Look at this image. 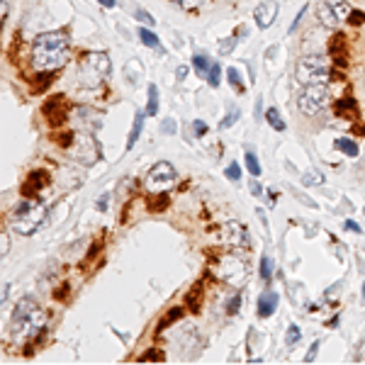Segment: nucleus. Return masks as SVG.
<instances>
[{"mask_svg":"<svg viewBox=\"0 0 365 365\" xmlns=\"http://www.w3.org/2000/svg\"><path fill=\"white\" fill-rule=\"evenodd\" d=\"M219 241L224 244V249H229V251H234V253L251 249L249 229L241 222H226V224L219 226Z\"/></svg>","mask_w":365,"mask_h":365,"instance_id":"nucleus-9","label":"nucleus"},{"mask_svg":"<svg viewBox=\"0 0 365 365\" xmlns=\"http://www.w3.org/2000/svg\"><path fill=\"white\" fill-rule=\"evenodd\" d=\"M299 336H302V334H299V329H297L295 324H290V326H287V336H285V343H287V346H295L297 341H299Z\"/></svg>","mask_w":365,"mask_h":365,"instance_id":"nucleus-26","label":"nucleus"},{"mask_svg":"<svg viewBox=\"0 0 365 365\" xmlns=\"http://www.w3.org/2000/svg\"><path fill=\"white\" fill-rule=\"evenodd\" d=\"M71 54V39L66 32H44L32 44V69L37 73H54L64 69Z\"/></svg>","mask_w":365,"mask_h":365,"instance_id":"nucleus-1","label":"nucleus"},{"mask_svg":"<svg viewBox=\"0 0 365 365\" xmlns=\"http://www.w3.org/2000/svg\"><path fill=\"white\" fill-rule=\"evenodd\" d=\"M8 290H10V282H3V305H8Z\"/></svg>","mask_w":365,"mask_h":365,"instance_id":"nucleus-44","label":"nucleus"},{"mask_svg":"<svg viewBox=\"0 0 365 365\" xmlns=\"http://www.w3.org/2000/svg\"><path fill=\"white\" fill-rule=\"evenodd\" d=\"M46 219V207H44L42 202H20L13 212V219H10V224L17 234H22V236H29V234H34L42 222Z\"/></svg>","mask_w":365,"mask_h":365,"instance_id":"nucleus-5","label":"nucleus"},{"mask_svg":"<svg viewBox=\"0 0 365 365\" xmlns=\"http://www.w3.org/2000/svg\"><path fill=\"white\" fill-rule=\"evenodd\" d=\"M173 182H175V168L170 166L168 161L156 163L154 168L146 173V188L151 193H166Z\"/></svg>","mask_w":365,"mask_h":365,"instance_id":"nucleus-11","label":"nucleus"},{"mask_svg":"<svg viewBox=\"0 0 365 365\" xmlns=\"http://www.w3.org/2000/svg\"><path fill=\"white\" fill-rule=\"evenodd\" d=\"M100 5H105V8H114L117 5V0H98Z\"/></svg>","mask_w":365,"mask_h":365,"instance_id":"nucleus-47","label":"nucleus"},{"mask_svg":"<svg viewBox=\"0 0 365 365\" xmlns=\"http://www.w3.org/2000/svg\"><path fill=\"white\" fill-rule=\"evenodd\" d=\"M46 182H49V173H44V170H34V173H29V178L25 180V185H22V195L25 197L39 195L42 188H46Z\"/></svg>","mask_w":365,"mask_h":365,"instance_id":"nucleus-13","label":"nucleus"},{"mask_svg":"<svg viewBox=\"0 0 365 365\" xmlns=\"http://www.w3.org/2000/svg\"><path fill=\"white\" fill-rule=\"evenodd\" d=\"M107 205H110V195H102V197L98 200V210L105 212V210H107Z\"/></svg>","mask_w":365,"mask_h":365,"instance_id":"nucleus-40","label":"nucleus"},{"mask_svg":"<svg viewBox=\"0 0 365 365\" xmlns=\"http://www.w3.org/2000/svg\"><path fill=\"white\" fill-rule=\"evenodd\" d=\"M239 305H241V297L236 295L234 299H231V302H229V307H226V312H229V314H236V312H239Z\"/></svg>","mask_w":365,"mask_h":365,"instance_id":"nucleus-36","label":"nucleus"},{"mask_svg":"<svg viewBox=\"0 0 365 365\" xmlns=\"http://www.w3.org/2000/svg\"><path fill=\"white\" fill-rule=\"evenodd\" d=\"M163 358H166V353L158 351V348H154V351H146V353H144L139 360H141V363H146V360H163Z\"/></svg>","mask_w":365,"mask_h":365,"instance_id":"nucleus-30","label":"nucleus"},{"mask_svg":"<svg viewBox=\"0 0 365 365\" xmlns=\"http://www.w3.org/2000/svg\"><path fill=\"white\" fill-rule=\"evenodd\" d=\"M0 17H3V22H5V17H8V3H5V0H3V15H0Z\"/></svg>","mask_w":365,"mask_h":365,"instance_id":"nucleus-48","label":"nucleus"},{"mask_svg":"<svg viewBox=\"0 0 365 365\" xmlns=\"http://www.w3.org/2000/svg\"><path fill=\"white\" fill-rule=\"evenodd\" d=\"M219 78H222V69H219V64H212L210 73H207V83H210V85H219Z\"/></svg>","mask_w":365,"mask_h":365,"instance_id":"nucleus-27","label":"nucleus"},{"mask_svg":"<svg viewBox=\"0 0 365 365\" xmlns=\"http://www.w3.org/2000/svg\"><path fill=\"white\" fill-rule=\"evenodd\" d=\"M149 90V105H146V114L149 117H154V114H158V88H156L154 83L146 88Z\"/></svg>","mask_w":365,"mask_h":365,"instance_id":"nucleus-17","label":"nucleus"},{"mask_svg":"<svg viewBox=\"0 0 365 365\" xmlns=\"http://www.w3.org/2000/svg\"><path fill=\"white\" fill-rule=\"evenodd\" d=\"M66 151H69V156L73 161H78V163H83V166H93L100 158L98 141L93 139V134H88V132H76V134H73V141L69 144Z\"/></svg>","mask_w":365,"mask_h":365,"instance_id":"nucleus-6","label":"nucleus"},{"mask_svg":"<svg viewBox=\"0 0 365 365\" xmlns=\"http://www.w3.org/2000/svg\"><path fill=\"white\" fill-rule=\"evenodd\" d=\"M319 343H322V341H314V343H312V348H309L307 358H305L307 363H312V360H314V355H317V351H319Z\"/></svg>","mask_w":365,"mask_h":365,"instance_id":"nucleus-37","label":"nucleus"},{"mask_svg":"<svg viewBox=\"0 0 365 365\" xmlns=\"http://www.w3.org/2000/svg\"><path fill=\"white\" fill-rule=\"evenodd\" d=\"M0 239H3V249H0V256H5V253H8V234L3 231V234H0Z\"/></svg>","mask_w":365,"mask_h":365,"instance_id":"nucleus-42","label":"nucleus"},{"mask_svg":"<svg viewBox=\"0 0 365 365\" xmlns=\"http://www.w3.org/2000/svg\"><path fill=\"white\" fill-rule=\"evenodd\" d=\"M363 299H365V285H363Z\"/></svg>","mask_w":365,"mask_h":365,"instance_id":"nucleus-50","label":"nucleus"},{"mask_svg":"<svg viewBox=\"0 0 365 365\" xmlns=\"http://www.w3.org/2000/svg\"><path fill=\"white\" fill-rule=\"evenodd\" d=\"M178 8H182V10H197L205 0H173Z\"/></svg>","mask_w":365,"mask_h":365,"instance_id":"nucleus-29","label":"nucleus"},{"mask_svg":"<svg viewBox=\"0 0 365 365\" xmlns=\"http://www.w3.org/2000/svg\"><path fill=\"white\" fill-rule=\"evenodd\" d=\"M266 119H268V125L273 127V129H278V132H282V129H285V122H282V117L278 114V110H275V107H270V110L266 112Z\"/></svg>","mask_w":365,"mask_h":365,"instance_id":"nucleus-21","label":"nucleus"},{"mask_svg":"<svg viewBox=\"0 0 365 365\" xmlns=\"http://www.w3.org/2000/svg\"><path fill=\"white\" fill-rule=\"evenodd\" d=\"M270 275H273V263H270L268 256H263V261H261V278L266 282H270Z\"/></svg>","mask_w":365,"mask_h":365,"instance_id":"nucleus-25","label":"nucleus"},{"mask_svg":"<svg viewBox=\"0 0 365 365\" xmlns=\"http://www.w3.org/2000/svg\"><path fill=\"white\" fill-rule=\"evenodd\" d=\"M193 127H195V137H202V134H207V125H205L202 119H195V122H193Z\"/></svg>","mask_w":365,"mask_h":365,"instance_id":"nucleus-35","label":"nucleus"},{"mask_svg":"<svg viewBox=\"0 0 365 365\" xmlns=\"http://www.w3.org/2000/svg\"><path fill=\"white\" fill-rule=\"evenodd\" d=\"M214 273L219 280L229 282L234 287H241L246 282V275H249V268L241 261L239 256H222L217 263H214Z\"/></svg>","mask_w":365,"mask_h":365,"instance_id":"nucleus-8","label":"nucleus"},{"mask_svg":"<svg viewBox=\"0 0 365 365\" xmlns=\"http://www.w3.org/2000/svg\"><path fill=\"white\" fill-rule=\"evenodd\" d=\"M278 292H273V290H266L263 295L258 297V317H270L275 309H278Z\"/></svg>","mask_w":365,"mask_h":365,"instance_id":"nucleus-14","label":"nucleus"},{"mask_svg":"<svg viewBox=\"0 0 365 365\" xmlns=\"http://www.w3.org/2000/svg\"><path fill=\"white\" fill-rule=\"evenodd\" d=\"M236 119H239V110H236V107H234V110H229V114H226L224 119H222V122H219V129H229V127L234 125V122H236Z\"/></svg>","mask_w":365,"mask_h":365,"instance_id":"nucleus-28","label":"nucleus"},{"mask_svg":"<svg viewBox=\"0 0 365 365\" xmlns=\"http://www.w3.org/2000/svg\"><path fill=\"white\" fill-rule=\"evenodd\" d=\"M188 66H180V69H178V81H182V78H185V76H188Z\"/></svg>","mask_w":365,"mask_h":365,"instance_id":"nucleus-46","label":"nucleus"},{"mask_svg":"<svg viewBox=\"0 0 365 365\" xmlns=\"http://www.w3.org/2000/svg\"><path fill=\"white\" fill-rule=\"evenodd\" d=\"M110 69H112V64L105 51H88L78 64V81L88 90H98L110 78Z\"/></svg>","mask_w":365,"mask_h":365,"instance_id":"nucleus-2","label":"nucleus"},{"mask_svg":"<svg viewBox=\"0 0 365 365\" xmlns=\"http://www.w3.org/2000/svg\"><path fill=\"white\" fill-rule=\"evenodd\" d=\"M353 132H355V134H365V125H355Z\"/></svg>","mask_w":365,"mask_h":365,"instance_id":"nucleus-49","label":"nucleus"},{"mask_svg":"<svg viewBox=\"0 0 365 365\" xmlns=\"http://www.w3.org/2000/svg\"><path fill=\"white\" fill-rule=\"evenodd\" d=\"M302 180L307 182V185H312V182H324V175H322V173H307Z\"/></svg>","mask_w":365,"mask_h":365,"instance_id":"nucleus-33","label":"nucleus"},{"mask_svg":"<svg viewBox=\"0 0 365 365\" xmlns=\"http://www.w3.org/2000/svg\"><path fill=\"white\" fill-rule=\"evenodd\" d=\"M44 329V312L37 307L34 299H20V305L13 309V331L22 338L37 336Z\"/></svg>","mask_w":365,"mask_h":365,"instance_id":"nucleus-3","label":"nucleus"},{"mask_svg":"<svg viewBox=\"0 0 365 365\" xmlns=\"http://www.w3.org/2000/svg\"><path fill=\"white\" fill-rule=\"evenodd\" d=\"M251 193H253V195H256V197H261V195H263V190H261V185H258V182H256V180L251 182Z\"/></svg>","mask_w":365,"mask_h":365,"instance_id":"nucleus-43","label":"nucleus"},{"mask_svg":"<svg viewBox=\"0 0 365 365\" xmlns=\"http://www.w3.org/2000/svg\"><path fill=\"white\" fill-rule=\"evenodd\" d=\"M346 229H348V231H360V226L355 224L353 219H348V222H346Z\"/></svg>","mask_w":365,"mask_h":365,"instance_id":"nucleus-45","label":"nucleus"},{"mask_svg":"<svg viewBox=\"0 0 365 365\" xmlns=\"http://www.w3.org/2000/svg\"><path fill=\"white\" fill-rule=\"evenodd\" d=\"M226 178H229V180H239L241 178L239 163H229V168H226Z\"/></svg>","mask_w":365,"mask_h":365,"instance_id":"nucleus-31","label":"nucleus"},{"mask_svg":"<svg viewBox=\"0 0 365 365\" xmlns=\"http://www.w3.org/2000/svg\"><path fill=\"white\" fill-rule=\"evenodd\" d=\"M139 39L146 44V46H151V49H161V42H158V37H156L151 29L141 27V29H139Z\"/></svg>","mask_w":365,"mask_h":365,"instance_id":"nucleus-19","label":"nucleus"},{"mask_svg":"<svg viewBox=\"0 0 365 365\" xmlns=\"http://www.w3.org/2000/svg\"><path fill=\"white\" fill-rule=\"evenodd\" d=\"M305 13H307V5H302V10H299V13H297L295 22H292V25H290V32H295V29H297V25H299V20H302V17H305Z\"/></svg>","mask_w":365,"mask_h":365,"instance_id":"nucleus-38","label":"nucleus"},{"mask_svg":"<svg viewBox=\"0 0 365 365\" xmlns=\"http://www.w3.org/2000/svg\"><path fill=\"white\" fill-rule=\"evenodd\" d=\"M348 22H351V25H363V22H365V13H360V10H351V15H348Z\"/></svg>","mask_w":365,"mask_h":365,"instance_id":"nucleus-32","label":"nucleus"},{"mask_svg":"<svg viewBox=\"0 0 365 365\" xmlns=\"http://www.w3.org/2000/svg\"><path fill=\"white\" fill-rule=\"evenodd\" d=\"M236 39H239V34H236V37H229L226 42H222V54H231V46L236 44Z\"/></svg>","mask_w":365,"mask_h":365,"instance_id":"nucleus-34","label":"nucleus"},{"mask_svg":"<svg viewBox=\"0 0 365 365\" xmlns=\"http://www.w3.org/2000/svg\"><path fill=\"white\" fill-rule=\"evenodd\" d=\"M246 168L251 175H261V163H258V156L253 151H246Z\"/></svg>","mask_w":365,"mask_h":365,"instance_id":"nucleus-23","label":"nucleus"},{"mask_svg":"<svg viewBox=\"0 0 365 365\" xmlns=\"http://www.w3.org/2000/svg\"><path fill=\"white\" fill-rule=\"evenodd\" d=\"M329 100H331L329 83H314V85H305V90L299 93L297 105H299V110L305 114H317L329 105Z\"/></svg>","mask_w":365,"mask_h":365,"instance_id":"nucleus-7","label":"nucleus"},{"mask_svg":"<svg viewBox=\"0 0 365 365\" xmlns=\"http://www.w3.org/2000/svg\"><path fill=\"white\" fill-rule=\"evenodd\" d=\"M253 17H256V25H258L261 29L270 27V25L275 22V17H278V3H275V0H266V3H261V5L256 8Z\"/></svg>","mask_w":365,"mask_h":365,"instance_id":"nucleus-12","label":"nucleus"},{"mask_svg":"<svg viewBox=\"0 0 365 365\" xmlns=\"http://www.w3.org/2000/svg\"><path fill=\"white\" fill-rule=\"evenodd\" d=\"M137 17H139L141 22H146V25H154V17H151L149 13H144V10H139V13H137Z\"/></svg>","mask_w":365,"mask_h":365,"instance_id":"nucleus-39","label":"nucleus"},{"mask_svg":"<svg viewBox=\"0 0 365 365\" xmlns=\"http://www.w3.org/2000/svg\"><path fill=\"white\" fill-rule=\"evenodd\" d=\"M336 112L341 114V117H348V119H353L355 114H358V110H355V100H341L336 105Z\"/></svg>","mask_w":365,"mask_h":365,"instance_id":"nucleus-16","label":"nucleus"},{"mask_svg":"<svg viewBox=\"0 0 365 365\" xmlns=\"http://www.w3.org/2000/svg\"><path fill=\"white\" fill-rule=\"evenodd\" d=\"M295 76L302 85L329 83V78H331V61H329L326 54H307V56H302L297 61Z\"/></svg>","mask_w":365,"mask_h":365,"instance_id":"nucleus-4","label":"nucleus"},{"mask_svg":"<svg viewBox=\"0 0 365 365\" xmlns=\"http://www.w3.org/2000/svg\"><path fill=\"white\" fill-rule=\"evenodd\" d=\"M193 66H195V69H197V73H200L202 78H205V76L210 73V69H212L210 58H207V56H202V54H197V56L193 58Z\"/></svg>","mask_w":365,"mask_h":365,"instance_id":"nucleus-20","label":"nucleus"},{"mask_svg":"<svg viewBox=\"0 0 365 365\" xmlns=\"http://www.w3.org/2000/svg\"><path fill=\"white\" fill-rule=\"evenodd\" d=\"M166 207H168V195H166V193H158V195L149 202V210L151 212H163Z\"/></svg>","mask_w":365,"mask_h":365,"instance_id":"nucleus-22","label":"nucleus"},{"mask_svg":"<svg viewBox=\"0 0 365 365\" xmlns=\"http://www.w3.org/2000/svg\"><path fill=\"white\" fill-rule=\"evenodd\" d=\"M141 129H144V112H137V117H134V127H132V134H129V139H127V149H132V146L137 144Z\"/></svg>","mask_w":365,"mask_h":365,"instance_id":"nucleus-15","label":"nucleus"},{"mask_svg":"<svg viewBox=\"0 0 365 365\" xmlns=\"http://www.w3.org/2000/svg\"><path fill=\"white\" fill-rule=\"evenodd\" d=\"M163 132H166V134H175V122H173V119H166V122H163Z\"/></svg>","mask_w":365,"mask_h":365,"instance_id":"nucleus-41","label":"nucleus"},{"mask_svg":"<svg viewBox=\"0 0 365 365\" xmlns=\"http://www.w3.org/2000/svg\"><path fill=\"white\" fill-rule=\"evenodd\" d=\"M226 78H229V83L236 88V93H244V83H241V78H239V71H236V69H226Z\"/></svg>","mask_w":365,"mask_h":365,"instance_id":"nucleus-24","label":"nucleus"},{"mask_svg":"<svg viewBox=\"0 0 365 365\" xmlns=\"http://www.w3.org/2000/svg\"><path fill=\"white\" fill-rule=\"evenodd\" d=\"M317 15L326 27H338L343 20H348L351 15V5L346 0H319L317 5Z\"/></svg>","mask_w":365,"mask_h":365,"instance_id":"nucleus-10","label":"nucleus"},{"mask_svg":"<svg viewBox=\"0 0 365 365\" xmlns=\"http://www.w3.org/2000/svg\"><path fill=\"white\" fill-rule=\"evenodd\" d=\"M334 146H336L341 154H346V156H358V144L355 141H351V139H336L334 141Z\"/></svg>","mask_w":365,"mask_h":365,"instance_id":"nucleus-18","label":"nucleus"}]
</instances>
